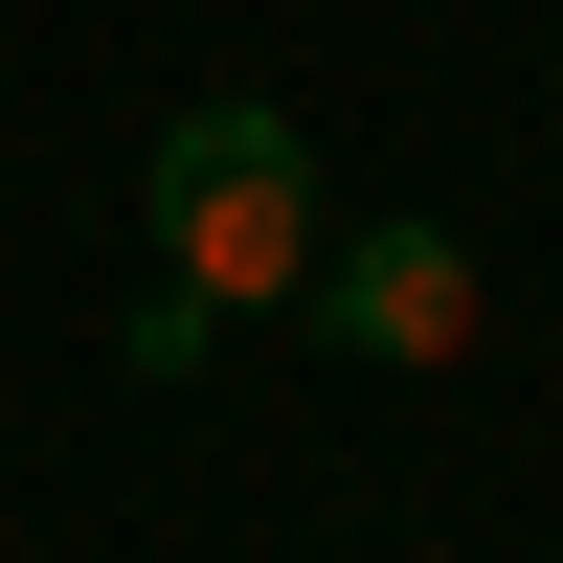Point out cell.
Instances as JSON below:
<instances>
[{"label": "cell", "instance_id": "cell-1", "mask_svg": "<svg viewBox=\"0 0 563 563\" xmlns=\"http://www.w3.org/2000/svg\"><path fill=\"white\" fill-rule=\"evenodd\" d=\"M316 135L271 113V90H203V113H158V271L203 316H294L316 294Z\"/></svg>", "mask_w": 563, "mask_h": 563}, {"label": "cell", "instance_id": "cell-2", "mask_svg": "<svg viewBox=\"0 0 563 563\" xmlns=\"http://www.w3.org/2000/svg\"><path fill=\"white\" fill-rule=\"evenodd\" d=\"M294 316L339 361H451V339H474V249H451V225H339Z\"/></svg>", "mask_w": 563, "mask_h": 563}, {"label": "cell", "instance_id": "cell-3", "mask_svg": "<svg viewBox=\"0 0 563 563\" xmlns=\"http://www.w3.org/2000/svg\"><path fill=\"white\" fill-rule=\"evenodd\" d=\"M203 339H225V316H203V294H180V271H158V294H135V316H113V361H135V384H180V361H203Z\"/></svg>", "mask_w": 563, "mask_h": 563}]
</instances>
